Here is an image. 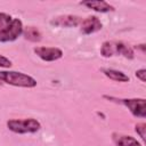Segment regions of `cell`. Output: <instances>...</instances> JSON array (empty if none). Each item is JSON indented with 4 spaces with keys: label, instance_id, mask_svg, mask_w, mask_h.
<instances>
[{
    "label": "cell",
    "instance_id": "cell-8",
    "mask_svg": "<svg viewBox=\"0 0 146 146\" xmlns=\"http://www.w3.org/2000/svg\"><path fill=\"white\" fill-rule=\"evenodd\" d=\"M80 25H81L80 31L83 34H91V33L98 32L103 27V24L97 16H88L87 18L82 19Z\"/></svg>",
    "mask_w": 146,
    "mask_h": 146
},
{
    "label": "cell",
    "instance_id": "cell-4",
    "mask_svg": "<svg viewBox=\"0 0 146 146\" xmlns=\"http://www.w3.org/2000/svg\"><path fill=\"white\" fill-rule=\"evenodd\" d=\"M7 128L15 133H35L41 129V124L33 117L27 119H13L7 121Z\"/></svg>",
    "mask_w": 146,
    "mask_h": 146
},
{
    "label": "cell",
    "instance_id": "cell-3",
    "mask_svg": "<svg viewBox=\"0 0 146 146\" xmlns=\"http://www.w3.org/2000/svg\"><path fill=\"white\" fill-rule=\"evenodd\" d=\"M100 54L103 57H112L122 55L125 58L132 59L135 57L133 49L123 41H105L100 47Z\"/></svg>",
    "mask_w": 146,
    "mask_h": 146
},
{
    "label": "cell",
    "instance_id": "cell-7",
    "mask_svg": "<svg viewBox=\"0 0 146 146\" xmlns=\"http://www.w3.org/2000/svg\"><path fill=\"white\" fill-rule=\"evenodd\" d=\"M82 18L76 15H60L50 21V24L59 27H73L81 24Z\"/></svg>",
    "mask_w": 146,
    "mask_h": 146
},
{
    "label": "cell",
    "instance_id": "cell-9",
    "mask_svg": "<svg viewBox=\"0 0 146 146\" xmlns=\"http://www.w3.org/2000/svg\"><path fill=\"white\" fill-rule=\"evenodd\" d=\"M80 5L86 6L89 9H92L97 13H108V11H114V7L112 5H110L106 1L103 0H88V1H81Z\"/></svg>",
    "mask_w": 146,
    "mask_h": 146
},
{
    "label": "cell",
    "instance_id": "cell-10",
    "mask_svg": "<svg viewBox=\"0 0 146 146\" xmlns=\"http://www.w3.org/2000/svg\"><path fill=\"white\" fill-rule=\"evenodd\" d=\"M112 140L115 146H143L136 138L117 132L112 133Z\"/></svg>",
    "mask_w": 146,
    "mask_h": 146
},
{
    "label": "cell",
    "instance_id": "cell-12",
    "mask_svg": "<svg viewBox=\"0 0 146 146\" xmlns=\"http://www.w3.org/2000/svg\"><path fill=\"white\" fill-rule=\"evenodd\" d=\"M23 34H24V38L29 41H32V42H39L42 38L41 35V32L34 27V26H29L26 29L23 30Z\"/></svg>",
    "mask_w": 146,
    "mask_h": 146
},
{
    "label": "cell",
    "instance_id": "cell-5",
    "mask_svg": "<svg viewBox=\"0 0 146 146\" xmlns=\"http://www.w3.org/2000/svg\"><path fill=\"white\" fill-rule=\"evenodd\" d=\"M104 98L111 102H115V103H120L124 105L125 107H128V110L131 112L133 116H137V117L146 116V99L145 98H116V97L106 96V95L104 96Z\"/></svg>",
    "mask_w": 146,
    "mask_h": 146
},
{
    "label": "cell",
    "instance_id": "cell-6",
    "mask_svg": "<svg viewBox=\"0 0 146 146\" xmlns=\"http://www.w3.org/2000/svg\"><path fill=\"white\" fill-rule=\"evenodd\" d=\"M33 51L44 62H55L63 57L62 49L57 47H35Z\"/></svg>",
    "mask_w": 146,
    "mask_h": 146
},
{
    "label": "cell",
    "instance_id": "cell-2",
    "mask_svg": "<svg viewBox=\"0 0 146 146\" xmlns=\"http://www.w3.org/2000/svg\"><path fill=\"white\" fill-rule=\"evenodd\" d=\"M0 84H9L21 88H34L36 86V80L23 72L0 71Z\"/></svg>",
    "mask_w": 146,
    "mask_h": 146
},
{
    "label": "cell",
    "instance_id": "cell-14",
    "mask_svg": "<svg viewBox=\"0 0 146 146\" xmlns=\"http://www.w3.org/2000/svg\"><path fill=\"white\" fill-rule=\"evenodd\" d=\"M11 60L9 58H7L6 56H2L0 55V67H3V68H9L11 66Z\"/></svg>",
    "mask_w": 146,
    "mask_h": 146
},
{
    "label": "cell",
    "instance_id": "cell-11",
    "mask_svg": "<svg viewBox=\"0 0 146 146\" xmlns=\"http://www.w3.org/2000/svg\"><path fill=\"white\" fill-rule=\"evenodd\" d=\"M102 72H103L107 78H110V79L113 80V81H117V82H128V81L130 80V78H129L125 73H123V72H121V71H119V70H114V68H102Z\"/></svg>",
    "mask_w": 146,
    "mask_h": 146
},
{
    "label": "cell",
    "instance_id": "cell-1",
    "mask_svg": "<svg viewBox=\"0 0 146 146\" xmlns=\"http://www.w3.org/2000/svg\"><path fill=\"white\" fill-rule=\"evenodd\" d=\"M23 23L19 18H15L6 13H0V42L15 41L23 34Z\"/></svg>",
    "mask_w": 146,
    "mask_h": 146
},
{
    "label": "cell",
    "instance_id": "cell-15",
    "mask_svg": "<svg viewBox=\"0 0 146 146\" xmlns=\"http://www.w3.org/2000/svg\"><path fill=\"white\" fill-rule=\"evenodd\" d=\"M136 76H137L141 82H145V81H146V70H145V68H140V70L136 71Z\"/></svg>",
    "mask_w": 146,
    "mask_h": 146
},
{
    "label": "cell",
    "instance_id": "cell-13",
    "mask_svg": "<svg viewBox=\"0 0 146 146\" xmlns=\"http://www.w3.org/2000/svg\"><path fill=\"white\" fill-rule=\"evenodd\" d=\"M135 131L139 135V137L145 140V131H146V124L144 122H140V123H137L135 125Z\"/></svg>",
    "mask_w": 146,
    "mask_h": 146
}]
</instances>
